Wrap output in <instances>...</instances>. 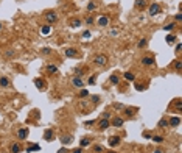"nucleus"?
I'll return each mask as SVG.
<instances>
[{"instance_id":"1","label":"nucleus","mask_w":182,"mask_h":153,"mask_svg":"<svg viewBox=\"0 0 182 153\" xmlns=\"http://www.w3.org/2000/svg\"><path fill=\"white\" fill-rule=\"evenodd\" d=\"M162 11V8H160V5H159L157 2H153L151 5H149V8H148V14L151 16V17H154V16H157L159 13Z\"/></svg>"},{"instance_id":"2","label":"nucleus","mask_w":182,"mask_h":153,"mask_svg":"<svg viewBox=\"0 0 182 153\" xmlns=\"http://www.w3.org/2000/svg\"><path fill=\"white\" fill-rule=\"evenodd\" d=\"M93 64H97L98 67H104L107 64V56L106 55H97V56H93Z\"/></svg>"},{"instance_id":"3","label":"nucleus","mask_w":182,"mask_h":153,"mask_svg":"<svg viewBox=\"0 0 182 153\" xmlns=\"http://www.w3.org/2000/svg\"><path fill=\"white\" fill-rule=\"evenodd\" d=\"M109 22H111V17H109L107 14H101V16L97 19V25H98V27H107Z\"/></svg>"},{"instance_id":"4","label":"nucleus","mask_w":182,"mask_h":153,"mask_svg":"<svg viewBox=\"0 0 182 153\" xmlns=\"http://www.w3.org/2000/svg\"><path fill=\"white\" fill-rule=\"evenodd\" d=\"M44 16H45V20H47L48 24H53V22H56V20H58V14H56V11H47Z\"/></svg>"},{"instance_id":"5","label":"nucleus","mask_w":182,"mask_h":153,"mask_svg":"<svg viewBox=\"0 0 182 153\" xmlns=\"http://www.w3.org/2000/svg\"><path fill=\"white\" fill-rule=\"evenodd\" d=\"M72 86L78 88V89L84 88V80L81 78V76H73V78H72Z\"/></svg>"},{"instance_id":"6","label":"nucleus","mask_w":182,"mask_h":153,"mask_svg":"<svg viewBox=\"0 0 182 153\" xmlns=\"http://www.w3.org/2000/svg\"><path fill=\"white\" fill-rule=\"evenodd\" d=\"M112 127H115V128H121L125 125V119L123 117H120V116H117V117H114L112 119V122H111Z\"/></svg>"},{"instance_id":"7","label":"nucleus","mask_w":182,"mask_h":153,"mask_svg":"<svg viewBox=\"0 0 182 153\" xmlns=\"http://www.w3.org/2000/svg\"><path fill=\"white\" fill-rule=\"evenodd\" d=\"M107 142H109V147H118L121 144V138L120 136H111L107 139Z\"/></svg>"},{"instance_id":"8","label":"nucleus","mask_w":182,"mask_h":153,"mask_svg":"<svg viewBox=\"0 0 182 153\" xmlns=\"http://www.w3.org/2000/svg\"><path fill=\"white\" fill-rule=\"evenodd\" d=\"M17 139H22V141H24V139H26L28 138V134H30V130L28 128H19L17 130Z\"/></svg>"},{"instance_id":"9","label":"nucleus","mask_w":182,"mask_h":153,"mask_svg":"<svg viewBox=\"0 0 182 153\" xmlns=\"http://www.w3.org/2000/svg\"><path fill=\"white\" fill-rule=\"evenodd\" d=\"M139 109H137V108H132V106H128V108H123V114L126 116V117H134V114H135V112H137Z\"/></svg>"},{"instance_id":"10","label":"nucleus","mask_w":182,"mask_h":153,"mask_svg":"<svg viewBox=\"0 0 182 153\" xmlns=\"http://www.w3.org/2000/svg\"><path fill=\"white\" fill-rule=\"evenodd\" d=\"M109 127H111V122H109L107 119H101L98 122V130L100 131H104V130H107Z\"/></svg>"},{"instance_id":"11","label":"nucleus","mask_w":182,"mask_h":153,"mask_svg":"<svg viewBox=\"0 0 182 153\" xmlns=\"http://www.w3.org/2000/svg\"><path fill=\"white\" fill-rule=\"evenodd\" d=\"M44 139H45V141H48V142L54 141V131L52 128H48V130H45V131H44Z\"/></svg>"},{"instance_id":"12","label":"nucleus","mask_w":182,"mask_h":153,"mask_svg":"<svg viewBox=\"0 0 182 153\" xmlns=\"http://www.w3.org/2000/svg\"><path fill=\"white\" fill-rule=\"evenodd\" d=\"M142 64L143 66H154V64H156V60H154V58L153 56H143L142 58Z\"/></svg>"},{"instance_id":"13","label":"nucleus","mask_w":182,"mask_h":153,"mask_svg":"<svg viewBox=\"0 0 182 153\" xmlns=\"http://www.w3.org/2000/svg\"><path fill=\"white\" fill-rule=\"evenodd\" d=\"M64 55H66L67 58H76V56H78V52H76V48H72V47H69V48H66Z\"/></svg>"},{"instance_id":"14","label":"nucleus","mask_w":182,"mask_h":153,"mask_svg":"<svg viewBox=\"0 0 182 153\" xmlns=\"http://www.w3.org/2000/svg\"><path fill=\"white\" fill-rule=\"evenodd\" d=\"M86 72H87V67H75V69H73L75 76H81V78L84 76Z\"/></svg>"},{"instance_id":"15","label":"nucleus","mask_w":182,"mask_h":153,"mask_svg":"<svg viewBox=\"0 0 182 153\" xmlns=\"http://www.w3.org/2000/svg\"><path fill=\"white\" fill-rule=\"evenodd\" d=\"M10 152L11 153H20L22 152V145L19 142H13L11 145H10Z\"/></svg>"},{"instance_id":"16","label":"nucleus","mask_w":182,"mask_h":153,"mask_svg":"<svg viewBox=\"0 0 182 153\" xmlns=\"http://www.w3.org/2000/svg\"><path fill=\"white\" fill-rule=\"evenodd\" d=\"M34 84H36L38 89H40V91H44V89L47 88V83H45L42 78H34Z\"/></svg>"},{"instance_id":"17","label":"nucleus","mask_w":182,"mask_h":153,"mask_svg":"<svg viewBox=\"0 0 182 153\" xmlns=\"http://www.w3.org/2000/svg\"><path fill=\"white\" fill-rule=\"evenodd\" d=\"M59 141L62 142V145H69V144L73 142V136H70V134H66V136H62Z\"/></svg>"},{"instance_id":"18","label":"nucleus","mask_w":182,"mask_h":153,"mask_svg":"<svg viewBox=\"0 0 182 153\" xmlns=\"http://www.w3.org/2000/svg\"><path fill=\"white\" fill-rule=\"evenodd\" d=\"M40 150V145L39 144H31V145H28L25 148V152L26 153H33V152H39Z\"/></svg>"},{"instance_id":"19","label":"nucleus","mask_w":182,"mask_h":153,"mask_svg":"<svg viewBox=\"0 0 182 153\" xmlns=\"http://www.w3.org/2000/svg\"><path fill=\"white\" fill-rule=\"evenodd\" d=\"M176 41H177V36H174V34H168L165 38V42L168 44V46H174Z\"/></svg>"},{"instance_id":"20","label":"nucleus","mask_w":182,"mask_h":153,"mask_svg":"<svg viewBox=\"0 0 182 153\" xmlns=\"http://www.w3.org/2000/svg\"><path fill=\"white\" fill-rule=\"evenodd\" d=\"M181 119L179 117H170L168 119V127H179Z\"/></svg>"},{"instance_id":"21","label":"nucleus","mask_w":182,"mask_h":153,"mask_svg":"<svg viewBox=\"0 0 182 153\" xmlns=\"http://www.w3.org/2000/svg\"><path fill=\"white\" fill-rule=\"evenodd\" d=\"M134 5H135V8H139V10H145L146 5H148V2L146 0H135Z\"/></svg>"},{"instance_id":"22","label":"nucleus","mask_w":182,"mask_h":153,"mask_svg":"<svg viewBox=\"0 0 182 153\" xmlns=\"http://www.w3.org/2000/svg\"><path fill=\"white\" fill-rule=\"evenodd\" d=\"M10 86V78L8 76H0V88H8Z\"/></svg>"},{"instance_id":"23","label":"nucleus","mask_w":182,"mask_h":153,"mask_svg":"<svg viewBox=\"0 0 182 153\" xmlns=\"http://www.w3.org/2000/svg\"><path fill=\"white\" fill-rule=\"evenodd\" d=\"M45 70H47L48 74H58V72H59L58 66H54V64H47V67H45Z\"/></svg>"},{"instance_id":"24","label":"nucleus","mask_w":182,"mask_h":153,"mask_svg":"<svg viewBox=\"0 0 182 153\" xmlns=\"http://www.w3.org/2000/svg\"><path fill=\"white\" fill-rule=\"evenodd\" d=\"M69 24H70V27H72V28H79L83 22H81L79 19H76V17H73V19H72V20L69 22Z\"/></svg>"},{"instance_id":"25","label":"nucleus","mask_w":182,"mask_h":153,"mask_svg":"<svg viewBox=\"0 0 182 153\" xmlns=\"http://www.w3.org/2000/svg\"><path fill=\"white\" fill-rule=\"evenodd\" d=\"M123 78L126 80V81H134V80H135V75L132 74V72H125V74H123Z\"/></svg>"},{"instance_id":"26","label":"nucleus","mask_w":182,"mask_h":153,"mask_svg":"<svg viewBox=\"0 0 182 153\" xmlns=\"http://www.w3.org/2000/svg\"><path fill=\"white\" fill-rule=\"evenodd\" d=\"M174 27H176L174 22H170V24H165V25L162 27V28L165 30V31H173V30H174Z\"/></svg>"},{"instance_id":"27","label":"nucleus","mask_w":182,"mask_h":153,"mask_svg":"<svg viewBox=\"0 0 182 153\" xmlns=\"http://www.w3.org/2000/svg\"><path fill=\"white\" fill-rule=\"evenodd\" d=\"M173 105H174V108L177 109V112H179V114H181V111H182V102H181V98H176Z\"/></svg>"},{"instance_id":"28","label":"nucleus","mask_w":182,"mask_h":153,"mask_svg":"<svg viewBox=\"0 0 182 153\" xmlns=\"http://www.w3.org/2000/svg\"><path fill=\"white\" fill-rule=\"evenodd\" d=\"M90 145V139L89 138H83V139H81V141H79V147H89Z\"/></svg>"},{"instance_id":"29","label":"nucleus","mask_w":182,"mask_h":153,"mask_svg":"<svg viewBox=\"0 0 182 153\" xmlns=\"http://www.w3.org/2000/svg\"><path fill=\"white\" fill-rule=\"evenodd\" d=\"M109 81H111L112 84H118V83H120V76L114 74V75H111V76H109Z\"/></svg>"},{"instance_id":"30","label":"nucleus","mask_w":182,"mask_h":153,"mask_svg":"<svg viewBox=\"0 0 182 153\" xmlns=\"http://www.w3.org/2000/svg\"><path fill=\"white\" fill-rule=\"evenodd\" d=\"M40 33H42V34H50V33H52V27H50V25H44L42 28H40Z\"/></svg>"},{"instance_id":"31","label":"nucleus","mask_w":182,"mask_h":153,"mask_svg":"<svg viewBox=\"0 0 182 153\" xmlns=\"http://www.w3.org/2000/svg\"><path fill=\"white\" fill-rule=\"evenodd\" d=\"M95 10H97V2L92 0V2L87 3V11H95Z\"/></svg>"},{"instance_id":"32","label":"nucleus","mask_w":182,"mask_h":153,"mask_svg":"<svg viewBox=\"0 0 182 153\" xmlns=\"http://www.w3.org/2000/svg\"><path fill=\"white\" fill-rule=\"evenodd\" d=\"M146 44H148V39H146V38H142V39L137 42V47H139V48H143V47H146Z\"/></svg>"},{"instance_id":"33","label":"nucleus","mask_w":182,"mask_h":153,"mask_svg":"<svg viewBox=\"0 0 182 153\" xmlns=\"http://www.w3.org/2000/svg\"><path fill=\"white\" fill-rule=\"evenodd\" d=\"M151 139H153V141L156 142V144H162L163 141H165V139H163V136H159V134H156V136H153Z\"/></svg>"},{"instance_id":"34","label":"nucleus","mask_w":182,"mask_h":153,"mask_svg":"<svg viewBox=\"0 0 182 153\" xmlns=\"http://www.w3.org/2000/svg\"><path fill=\"white\" fill-rule=\"evenodd\" d=\"M168 127V119H160L159 120V128H167Z\"/></svg>"},{"instance_id":"35","label":"nucleus","mask_w":182,"mask_h":153,"mask_svg":"<svg viewBox=\"0 0 182 153\" xmlns=\"http://www.w3.org/2000/svg\"><path fill=\"white\" fill-rule=\"evenodd\" d=\"M95 83H97V75H90V76H89V80H87V84L93 86Z\"/></svg>"},{"instance_id":"36","label":"nucleus","mask_w":182,"mask_h":153,"mask_svg":"<svg viewBox=\"0 0 182 153\" xmlns=\"http://www.w3.org/2000/svg\"><path fill=\"white\" fill-rule=\"evenodd\" d=\"M173 64H174V69H176L177 72H181V69H182V61H181V60H176Z\"/></svg>"},{"instance_id":"37","label":"nucleus","mask_w":182,"mask_h":153,"mask_svg":"<svg viewBox=\"0 0 182 153\" xmlns=\"http://www.w3.org/2000/svg\"><path fill=\"white\" fill-rule=\"evenodd\" d=\"M90 100H92L93 105H98L100 100H101V97H100V95H92V97H90Z\"/></svg>"},{"instance_id":"38","label":"nucleus","mask_w":182,"mask_h":153,"mask_svg":"<svg viewBox=\"0 0 182 153\" xmlns=\"http://www.w3.org/2000/svg\"><path fill=\"white\" fill-rule=\"evenodd\" d=\"M134 89H137L139 92H142V91L146 89V86H145V84H134Z\"/></svg>"},{"instance_id":"39","label":"nucleus","mask_w":182,"mask_h":153,"mask_svg":"<svg viewBox=\"0 0 182 153\" xmlns=\"http://www.w3.org/2000/svg\"><path fill=\"white\" fill-rule=\"evenodd\" d=\"M79 97H81V98L89 97V91H87V89H81V91H79Z\"/></svg>"},{"instance_id":"40","label":"nucleus","mask_w":182,"mask_h":153,"mask_svg":"<svg viewBox=\"0 0 182 153\" xmlns=\"http://www.w3.org/2000/svg\"><path fill=\"white\" fill-rule=\"evenodd\" d=\"M93 22H95L93 16H89V17H86V24H87V25H92Z\"/></svg>"},{"instance_id":"41","label":"nucleus","mask_w":182,"mask_h":153,"mask_svg":"<svg viewBox=\"0 0 182 153\" xmlns=\"http://www.w3.org/2000/svg\"><path fill=\"white\" fill-rule=\"evenodd\" d=\"M90 36H92V33H90V31H89V30H86V31H84V33H83V39H89V38H90Z\"/></svg>"},{"instance_id":"42","label":"nucleus","mask_w":182,"mask_h":153,"mask_svg":"<svg viewBox=\"0 0 182 153\" xmlns=\"http://www.w3.org/2000/svg\"><path fill=\"white\" fill-rule=\"evenodd\" d=\"M14 56V50H8V52H5V58H13Z\"/></svg>"},{"instance_id":"43","label":"nucleus","mask_w":182,"mask_h":153,"mask_svg":"<svg viewBox=\"0 0 182 153\" xmlns=\"http://www.w3.org/2000/svg\"><path fill=\"white\" fill-rule=\"evenodd\" d=\"M174 20L176 22H182V13H177V14L174 16Z\"/></svg>"},{"instance_id":"44","label":"nucleus","mask_w":182,"mask_h":153,"mask_svg":"<svg viewBox=\"0 0 182 153\" xmlns=\"http://www.w3.org/2000/svg\"><path fill=\"white\" fill-rule=\"evenodd\" d=\"M40 52H42L44 55H50V53H52V50H50L48 47H44V48H42V50H40Z\"/></svg>"},{"instance_id":"45","label":"nucleus","mask_w":182,"mask_h":153,"mask_svg":"<svg viewBox=\"0 0 182 153\" xmlns=\"http://www.w3.org/2000/svg\"><path fill=\"white\" fill-rule=\"evenodd\" d=\"M93 150L97 153H100V152H103V147L101 145H93Z\"/></svg>"},{"instance_id":"46","label":"nucleus","mask_w":182,"mask_h":153,"mask_svg":"<svg viewBox=\"0 0 182 153\" xmlns=\"http://www.w3.org/2000/svg\"><path fill=\"white\" fill-rule=\"evenodd\" d=\"M101 117H103V119H107V120H109V119H111V114H109V112H106V111H104L103 114H101Z\"/></svg>"},{"instance_id":"47","label":"nucleus","mask_w":182,"mask_h":153,"mask_svg":"<svg viewBox=\"0 0 182 153\" xmlns=\"http://www.w3.org/2000/svg\"><path fill=\"white\" fill-rule=\"evenodd\" d=\"M181 48H182L181 42H177V46H176V53H177V55H179V53H181Z\"/></svg>"},{"instance_id":"48","label":"nucleus","mask_w":182,"mask_h":153,"mask_svg":"<svg viewBox=\"0 0 182 153\" xmlns=\"http://www.w3.org/2000/svg\"><path fill=\"white\" fill-rule=\"evenodd\" d=\"M143 138H146V139H151V133H146V131H143Z\"/></svg>"},{"instance_id":"49","label":"nucleus","mask_w":182,"mask_h":153,"mask_svg":"<svg viewBox=\"0 0 182 153\" xmlns=\"http://www.w3.org/2000/svg\"><path fill=\"white\" fill-rule=\"evenodd\" d=\"M72 153H83V147H78V148H75Z\"/></svg>"},{"instance_id":"50","label":"nucleus","mask_w":182,"mask_h":153,"mask_svg":"<svg viewBox=\"0 0 182 153\" xmlns=\"http://www.w3.org/2000/svg\"><path fill=\"white\" fill-rule=\"evenodd\" d=\"M93 124H97V120H87L84 125H87V127H89V125H93Z\"/></svg>"},{"instance_id":"51","label":"nucleus","mask_w":182,"mask_h":153,"mask_svg":"<svg viewBox=\"0 0 182 153\" xmlns=\"http://www.w3.org/2000/svg\"><path fill=\"white\" fill-rule=\"evenodd\" d=\"M67 152H69V150H67L66 147H62V148H59V150H58V153H67Z\"/></svg>"},{"instance_id":"52","label":"nucleus","mask_w":182,"mask_h":153,"mask_svg":"<svg viewBox=\"0 0 182 153\" xmlns=\"http://www.w3.org/2000/svg\"><path fill=\"white\" fill-rule=\"evenodd\" d=\"M114 106H115V109H121V108H123V105H120V103H115Z\"/></svg>"},{"instance_id":"53","label":"nucleus","mask_w":182,"mask_h":153,"mask_svg":"<svg viewBox=\"0 0 182 153\" xmlns=\"http://www.w3.org/2000/svg\"><path fill=\"white\" fill-rule=\"evenodd\" d=\"M153 153H163V150H162V148H156V150H154Z\"/></svg>"},{"instance_id":"54","label":"nucleus","mask_w":182,"mask_h":153,"mask_svg":"<svg viewBox=\"0 0 182 153\" xmlns=\"http://www.w3.org/2000/svg\"><path fill=\"white\" fill-rule=\"evenodd\" d=\"M111 34H112V36H117V34H118V31H117V30H112V31H111Z\"/></svg>"},{"instance_id":"55","label":"nucleus","mask_w":182,"mask_h":153,"mask_svg":"<svg viewBox=\"0 0 182 153\" xmlns=\"http://www.w3.org/2000/svg\"><path fill=\"white\" fill-rule=\"evenodd\" d=\"M2 30H3V24L0 22V31H2Z\"/></svg>"},{"instance_id":"56","label":"nucleus","mask_w":182,"mask_h":153,"mask_svg":"<svg viewBox=\"0 0 182 153\" xmlns=\"http://www.w3.org/2000/svg\"><path fill=\"white\" fill-rule=\"evenodd\" d=\"M109 153H117V152H109Z\"/></svg>"}]
</instances>
